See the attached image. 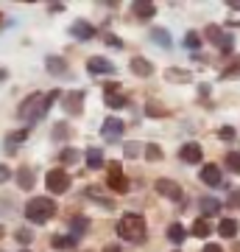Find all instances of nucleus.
I'll list each match as a JSON object with an SVG mask.
<instances>
[{
    "label": "nucleus",
    "mask_w": 240,
    "mask_h": 252,
    "mask_svg": "<svg viewBox=\"0 0 240 252\" xmlns=\"http://www.w3.org/2000/svg\"><path fill=\"white\" fill-rule=\"evenodd\" d=\"M117 235H120L123 241L142 244L145 241V235H148V230H145V219H142L140 213H126V216L117 221Z\"/></svg>",
    "instance_id": "1"
},
{
    "label": "nucleus",
    "mask_w": 240,
    "mask_h": 252,
    "mask_svg": "<svg viewBox=\"0 0 240 252\" xmlns=\"http://www.w3.org/2000/svg\"><path fill=\"white\" fill-rule=\"evenodd\" d=\"M26 216L28 221H34V224H45V221H51L56 216V202L48 196H36L31 199L26 205Z\"/></svg>",
    "instance_id": "2"
},
{
    "label": "nucleus",
    "mask_w": 240,
    "mask_h": 252,
    "mask_svg": "<svg viewBox=\"0 0 240 252\" xmlns=\"http://www.w3.org/2000/svg\"><path fill=\"white\" fill-rule=\"evenodd\" d=\"M42 104H45V95H42V93H31V95H28V98L20 104V118H23V121H28V124L42 121V118H45Z\"/></svg>",
    "instance_id": "3"
},
{
    "label": "nucleus",
    "mask_w": 240,
    "mask_h": 252,
    "mask_svg": "<svg viewBox=\"0 0 240 252\" xmlns=\"http://www.w3.org/2000/svg\"><path fill=\"white\" fill-rule=\"evenodd\" d=\"M45 185L51 193H64V190H70V174L62 171V168H53V171L45 174Z\"/></svg>",
    "instance_id": "4"
},
{
    "label": "nucleus",
    "mask_w": 240,
    "mask_h": 252,
    "mask_svg": "<svg viewBox=\"0 0 240 252\" xmlns=\"http://www.w3.org/2000/svg\"><path fill=\"white\" fill-rule=\"evenodd\" d=\"M107 182H109V188L117 190V193H126V190H129V180H126L123 171H120V162H109V177H107Z\"/></svg>",
    "instance_id": "5"
},
{
    "label": "nucleus",
    "mask_w": 240,
    "mask_h": 252,
    "mask_svg": "<svg viewBox=\"0 0 240 252\" xmlns=\"http://www.w3.org/2000/svg\"><path fill=\"white\" fill-rule=\"evenodd\" d=\"M120 135H123V121H117V118H107L104 126H101V137L112 143V140H120Z\"/></svg>",
    "instance_id": "6"
},
{
    "label": "nucleus",
    "mask_w": 240,
    "mask_h": 252,
    "mask_svg": "<svg viewBox=\"0 0 240 252\" xmlns=\"http://www.w3.org/2000/svg\"><path fill=\"white\" fill-rule=\"evenodd\" d=\"M154 190L162 193V196H168V199H176V202L182 199V185L173 180H157L154 182Z\"/></svg>",
    "instance_id": "7"
},
{
    "label": "nucleus",
    "mask_w": 240,
    "mask_h": 252,
    "mask_svg": "<svg viewBox=\"0 0 240 252\" xmlns=\"http://www.w3.org/2000/svg\"><path fill=\"white\" fill-rule=\"evenodd\" d=\"M70 36H76L81 42H84V39H92V36H95V26L87 23V20H76L70 26Z\"/></svg>",
    "instance_id": "8"
},
{
    "label": "nucleus",
    "mask_w": 240,
    "mask_h": 252,
    "mask_svg": "<svg viewBox=\"0 0 240 252\" xmlns=\"http://www.w3.org/2000/svg\"><path fill=\"white\" fill-rule=\"evenodd\" d=\"M179 157H182L185 162H190V165H196V162H201L204 152H201V146L198 143H185L182 149H179Z\"/></svg>",
    "instance_id": "9"
},
{
    "label": "nucleus",
    "mask_w": 240,
    "mask_h": 252,
    "mask_svg": "<svg viewBox=\"0 0 240 252\" xmlns=\"http://www.w3.org/2000/svg\"><path fill=\"white\" fill-rule=\"evenodd\" d=\"M87 70H89V73H95V76H101V73H115V64L109 62V59L92 56V59H87Z\"/></svg>",
    "instance_id": "10"
},
{
    "label": "nucleus",
    "mask_w": 240,
    "mask_h": 252,
    "mask_svg": "<svg viewBox=\"0 0 240 252\" xmlns=\"http://www.w3.org/2000/svg\"><path fill=\"white\" fill-rule=\"evenodd\" d=\"M81 101H84V93L81 90H73L70 95H64V109H67V115H81Z\"/></svg>",
    "instance_id": "11"
},
{
    "label": "nucleus",
    "mask_w": 240,
    "mask_h": 252,
    "mask_svg": "<svg viewBox=\"0 0 240 252\" xmlns=\"http://www.w3.org/2000/svg\"><path fill=\"white\" fill-rule=\"evenodd\" d=\"M132 14H137L140 20H148V17L157 14V6L148 3V0H134V3H132Z\"/></svg>",
    "instance_id": "12"
},
{
    "label": "nucleus",
    "mask_w": 240,
    "mask_h": 252,
    "mask_svg": "<svg viewBox=\"0 0 240 252\" xmlns=\"http://www.w3.org/2000/svg\"><path fill=\"white\" fill-rule=\"evenodd\" d=\"M201 182H204V185H210V188L221 185V168H218V165H213V162H210V165H204V168H201Z\"/></svg>",
    "instance_id": "13"
},
{
    "label": "nucleus",
    "mask_w": 240,
    "mask_h": 252,
    "mask_svg": "<svg viewBox=\"0 0 240 252\" xmlns=\"http://www.w3.org/2000/svg\"><path fill=\"white\" fill-rule=\"evenodd\" d=\"M129 64H132V73H137V76H151L154 73V64L148 59H142V56H134Z\"/></svg>",
    "instance_id": "14"
},
{
    "label": "nucleus",
    "mask_w": 240,
    "mask_h": 252,
    "mask_svg": "<svg viewBox=\"0 0 240 252\" xmlns=\"http://www.w3.org/2000/svg\"><path fill=\"white\" fill-rule=\"evenodd\" d=\"M198 207H201V216H215V213H221V202L213 199V196H204L198 202Z\"/></svg>",
    "instance_id": "15"
},
{
    "label": "nucleus",
    "mask_w": 240,
    "mask_h": 252,
    "mask_svg": "<svg viewBox=\"0 0 240 252\" xmlns=\"http://www.w3.org/2000/svg\"><path fill=\"white\" fill-rule=\"evenodd\" d=\"M45 67H48V73H53V76L67 73V62H64V59H59V56H48V59H45Z\"/></svg>",
    "instance_id": "16"
},
{
    "label": "nucleus",
    "mask_w": 240,
    "mask_h": 252,
    "mask_svg": "<svg viewBox=\"0 0 240 252\" xmlns=\"http://www.w3.org/2000/svg\"><path fill=\"white\" fill-rule=\"evenodd\" d=\"M238 221H235V219H221V224H218V233L223 235V238H235V235H238Z\"/></svg>",
    "instance_id": "17"
},
{
    "label": "nucleus",
    "mask_w": 240,
    "mask_h": 252,
    "mask_svg": "<svg viewBox=\"0 0 240 252\" xmlns=\"http://www.w3.org/2000/svg\"><path fill=\"white\" fill-rule=\"evenodd\" d=\"M53 250H73V247H76V244H79V238H76V235H53Z\"/></svg>",
    "instance_id": "18"
},
{
    "label": "nucleus",
    "mask_w": 240,
    "mask_h": 252,
    "mask_svg": "<svg viewBox=\"0 0 240 252\" xmlns=\"http://www.w3.org/2000/svg\"><path fill=\"white\" fill-rule=\"evenodd\" d=\"M26 137H28V132H26V129H20V132H11V135L6 137V152H9V154H14V152H17V146L23 143Z\"/></svg>",
    "instance_id": "19"
},
{
    "label": "nucleus",
    "mask_w": 240,
    "mask_h": 252,
    "mask_svg": "<svg viewBox=\"0 0 240 252\" xmlns=\"http://www.w3.org/2000/svg\"><path fill=\"white\" fill-rule=\"evenodd\" d=\"M84 160H87V168H101L104 165V152L101 149H87Z\"/></svg>",
    "instance_id": "20"
},
{
    "label": "nucleus",
    "mask_w": 240,
    "mask_h": 252,
    "mask_svg": "<svg viewBox=\"0 0 240 252\" xmlns=\"http://www.w3.org/2000/svg\"><path fill=\"white\" fill-rule=\"evenodd\" d=\"M34 180H36V177H34V171H31V168H20L17 185H20L23 190H31V188H34Z\"/></svg>",
    "instance_id": "21"
},
{
    "label": "nucleus",
    "mask_w": 240,
    "mask_h": 252,
    "mask_svg": "<svg viewBox=\"0 0 240 252\" xmlns=\"http://www.w3.org/2000/svg\"><path fill=\"white\" fill-rule=\"evenodd\" d=\"M87 227H89V219L87 216H73L70 219V230H73V235H76V238L87 233Z\"/></svg>",
    "instance_id": "22"
},
{
    "label": "nucleus",
    "mask_w": 240,
    "mask_h": 252,
    "mask_svg": "<svg viewBox=\"0 0 240 252\" xmlns=\"http://www.w3.org/2000/svg\"><path fill=\"white\" fill-rule=\"evenodd\" d=\"M126 104H129V98H126L123 93L117 90V93H107V107H112V109H123Z\"/></svg>",
    "instance_id": "23"
},
{
    "label": "nucleus",
    "mask_w": 240,
    "mask_h": 252,
    "mask_svg": "<svg viewBox=\"0 0 240 252\" xmlns=\"http://www.w3.org/2000/svg\"><path fill=\"white\" fill-rule=\"evenodd\" d=\"M165 79L168 81H190L193 76H190V70H182V67H168L165 70Z\"/></svg>",
    "instance_id": "24"
},
{
    "label": "nucleus",
    "mask_w": 240,
    "mask_h": 252,
    "mask_svg": "<svg viewBox=\"0 0 240 252\" xmlns=\"http://www.w3.org/2000/svg\"><path fill=\"white\" fill-rule=\"evenodd\" d=\"M151 39H154L160 48H170V45H173V42H170V34L165 31V28H154V31H151Z\"/></svg>",
    "instance_id": "25"
},
{
    "label": "nucleus",
    "mask_w": 240,
    "mask_h": 252,
    "mask_svg": "<svg viewBox=\"0 0 240 252\" xmlns=\"http://www.w3.org/2000/svg\"><path fill=\"white\" fill-rule=\"evenodd\" d=\"M185 235H187V230H185L182 224H179V221H176V224H170V227H168V241L182 244V241H185Z\"/></svg>",
    "instance_id": "26"
},
{
    "label": "nucleus",
    "mask_w": 240,
    "mask_h": 252,
    "mask_svg": "<svg viewBox=\"0 0 240 252\" xmlns=\"http://www.w3.org/2000/svg\"><path fill=\"white\" fill-rule=\"evenodd\" d=\"M210 233H213L210 221H207V219H196V224H193V235H196V238H207Z\"/></svg>",
    "instance_id": "27"
},
{
    "label": "nucleus",
    "mask_w": 240,
    "mask_h": 252,
    "mask_svg": "<svg viewBox=\"0 0 240 252\" xmlns=\"http://www.w3.org/2000/svg\"><path fill=\"white\" fill-rule=\"evenodd\" d=\"M84 193H87L89 199H95V202H101V205H104V207H112V205H115V202H112V199H104V196H101V190L95 188V185H89V188L84 190Z\"/></svg>",
    "instance_id": "28"
},
{
    "label": "nucleus",
    "mask_w": 240,
    "mask_h": 252,
    "mask_svg": "<svg viewBox=\"0 0 240 252\" xmlns=\"http://www.w3.org/2000/svg\"><path fill=\"white\" fill-rule=\"evenodd\" d=\"M226 168L232 174H240V152H229L226 154Z\"/></svg>",
    "instance_id": "29"
},
{
    "label": "nucleus",
    "mask_w": 240,
    "mask_h": 252,
    "mask_svg": "<svg viewBox=\"0 0 240 252\" xmlns=\"http://www.w3.org/2000/svg\"><path fill=\"white\" fill-rule=\"evenodd\" d=\"M185 48H190V51H198V48H201V36H198V31H187Z\"/></svg>",
    "instance_id": "30"
},
{
    "label": "nucleus",
    "mask_w": 240,
    "mask_h": 252,
    "mask_svg": "<svg viewBox=\"0 0 240 252\" xmlns=\"http://www.w3.org/2000/svg\"><path fill=\"white\" fill-rule=\"evenodd\" d=\"M223 34H226V31H221L218 26H207V36H210V42H213V45H221Z\"/></svg>",
    "instance_id": "31"
},
{
    "label": "nucleus",
    "mask_w": 240,
    "mask_h": 252,
    "mask_svg": "<svg viewBox=\"0 0 240 252\" xmlns=\"http://www.w3.org/2000/svg\"><path fill=\"white\" fill-rule=\"evenodd\" d=\"M145 157H148L151 162H160V160H162V152H160V146H157V143L145 146Z\"/></svg>",
    "instance_id": "32"
},
{
    "label": "nucleus",
    "mask_w": 240,
    "mask_h": 252,
    "mask_svg": "<svg viewBox=\"0 0 240 252\" xmlns=\"http://www.w3.org/2000/svg\"><path fill=\"white\" fill-rule=\"evenodd\" d=\"M140 149H142V146L132 140V143H126V146H123V154L129 157V160H134V157H140Z\"/></svg>",
    "instance_id": "33"
},
{
    "label": "nucleus",
    "mask_w": 240,
    "mask_h": 252,
    "mask_svg": "<svg viewBox=\"0 0 240 252\" xmlns=\"http://www.w3.org/2000/svg\"><path fill=\"white\" fill-rule=\"evenodd\" d=\"M59 160H62L64 165H70V162H76V160H79V152H76V149H64V152L59 154Z\"/></svg>",
    "instance_id": "34"
},
{
    "label": "nucleus",
    "mask_w": 240,
    "mask_h": 252,
    "mask_svg": "<svg viewBox=\"0 0 240 252\" xmlns=\"http://www.w3.org/2000/svg\"><path fill=\"white\" fill-rule=\"evenodd\" d=\"M145 115H151V118H162V115H168V109H162V107H157V104H148V107H145Z\"/></svg>",
    "instance_id": "35"
},
{
    "label": "nucleus",
    "mask_w": 240,
    "mask_h": 252,
    "mask_svg": "<svg viewBox=\"0 0 240 252\" xmlns=\"http://www.w3.org/2000/svg\"><path fill=\"white\" fill-rule=\"evenodd\" d=\"M235 73H240V56H235V62H232L221 76H223V79H229V76H235Z\"/></svg>",
    "instance_id": "36"
},
{
    "label": "nucleus",
    "mask_w": 240,
    "mask_h": 252,
    "mask_svg": "<svg viewBox=\"0 0 240 252\" xmlns=\"http://www.w3.org/2000/svg\"><path fill=\"white\" fill-rule=\"evenodd\" d=\"M70 132H67V126L64 124H56V129H53V140H62V137H67Z\"/></svg>",
    "instance_id": "37"
},
{
    "label": "nucleus",
    "mask_w": 240,
    "mask_h": 252,
    "mask_svg": "<svg viewBox=\"0 0 240 252\" xmlns=\"http://www.w3.org/2000/svg\"><path fill=\"white\" fill-rule=\"evenodd\" d=\"M31 238H34V235H31V230H17V241L20 244H31Z\"/></svg>",
    "instance_id": "38"
},
{
    "label": "nucleus",
    "mask_w": 240,
    "mask_h": 252,
    "mask_svg": "<svg viewBox=\"0 0 240 252\" xmlns=\"http://www.w3.org/2000/svg\"><path fill=\"white\" fill-rule=\"evenodd\" d=\"M11 180V168L9 165H0V182H9Z\"/></svg>",
    "instance_id": "39"
},
{
    "label": "nucleus",
    "mask_w": 240,
    "mask_h": 252,
    "mask_svg": "<svg viewBox=\"0 0 240 252\" xmlns=\"http://www.w3.org/2000/svg\"><path fill=\"white\" fill-rule=\"evenodd\" d=\"M221 137H223V140H235V129H232V126H223Z\"/></svg>",
    "instance_id": "40"
},
{
    "label": "nucleus",
    "mask_w": 240,
    "mask_h": 252,
    "mask_svg": "<svg viewBox=\"0 0 240 252\" xmlns=\"http://www.w3.org/2000/svg\"><path fill=\"white\" fill-rule=\"evenodd\" d=\"M107 45H112V48H123V42L117 39L115 34H107Z\"/></svg>",
    "instance_id": "41"
},
{
    "label": "nucleus",
    "mask_w": 240,
    "mask_h": 252,
    "mask_svg": "<svg viewBox=\"0 0 240 252\" xmlns=\"http://www.w3.org/2000/svg\"><path fill=\"white\" fill-rule=\"evenodd\" d=\"M201 252H223V250H221V244H204Z\"/></svg>",
    "instance_id": "42"
},
{
    "label": "nucleus",
    "mask_w": 240,
    "mask_h": 252,
    "mask_svg": "<svg viewBox=\"0 0 240 252\" xmlns=\"http://www.w3.org/2000/svg\"><path fill=\"white\" fill-rule=\"evenodd\" d=\"M229 205L232 207H240V190H235V193L229 196Z\"/></svg>",
    "instance_id": "43"
},
{
    "label": "nucleus",
    "mask_w": 240,
    "mask_h": 252,
    "mask_svg": "<svg viewBox=\"0 0 240 252\" xmlns=\"http://www.w3.org/2000/svg\"><path fill=\"white\" fill-rule=\"evenodd\" d=\"M120 90V87H117V81H109L107 87H104V95H107V93H117Z\"/></svg>",
    "instance_id": "44"
},
{
    "label": "nucleus",
    "mask_w": 240,
    "mask_h": 252,
    "mask_svg": "<svg viewBox=\"0 0 240 252\" xmlns=\"http://www.w3.org/2000/svg\"><path fill=\"white\" fill-rule=\"evenodd\" d=\"M229 6H232V9H235V11H240V0H232Z\"/></svg>",
    "instance_id": "45"
},
{
    "label": "nucleus",
    "mask_w": 240,
    "mask_h": 252,
    "mask_svg": "<svg viewBox=\"0 0 240 252\" xmlns=\"http://www.w3.org/2000/svg\"><path fill=\"white\" fill-rule=\"evenodd\" d=\"M104 252H120V250H117V247H107Z\"/></svg>",
    "instance_id": "46"
},
{
    "label": "nucleus",
    "mask_w": 240,
    "mask_h": 252,
    "mask_svg": "<svg viewBox=\"0 0 240 252\" xmlns=\"http://www.w3.org/2000/svg\"><path fill=\"white\" fill-rule=\"evenodd\" d=\"M0 79H6V70H3V67H0Z\"/></svg>",
    "instance_id": "47"
},
{
    "label": "nucleus",
    "mask_w": 240,
    "mask_h": 252,
    "mask_svg": "<svg viewBox=\"0 0 240 252\" xmlns=\"http://www.w3.org/2000/svg\"><path fill=\"white\" fill-rule=\"evenodd\" d=\"M0 235H3V227H0Z\"/></svg>",
    "instance_id": "48"
}]
</instances>
